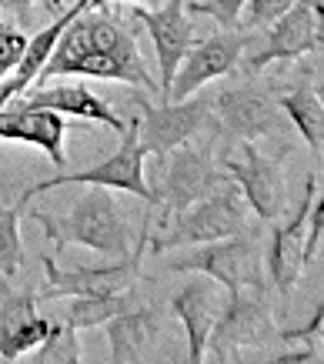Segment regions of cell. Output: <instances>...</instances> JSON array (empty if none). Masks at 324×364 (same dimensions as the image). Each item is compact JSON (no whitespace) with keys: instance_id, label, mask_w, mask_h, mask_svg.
I'll return each instance as SVG.
<instances>
[{"instance_id":"cell-1","label":"cell","mask_w":324,"mask_h":364,"mask_svg":"<svg viewBox=\"0 0 324 364\" xmlns=\"http://www.w3.org/2000/svg\"><path fill=\"white\" fill-rule=\"evenodd\" d=\"M54 77L114 80V84H131L144 94L161 90V84L151 77L144 57H141L134 31L111 7H87L68 23V31L60 33L54 54L40 70L34 87L54 84Z\"/></svg>"},{"instance_id":"cell-2","label":"cell","mask_w":324,"mask_h":364,"mask_svg":"<svg viewBox=\"0 0 324 364\" xmlns=\"http://www.w3.org/2000/svg\"><path fill=\"white\" fill-rule=\"evenodd\" d=\"M27 218L40 224L44 234L54 241V257H60L70 244L90 247V251L104 254V257H117V261L131 257V224L107 188H90L87 194H80L68 214L27 208Z\"/></svg>"},{"instance_id":"cell-3","label":"cell","mask_w":324,"mask_h":364,"mask_svg":"<svg viewBox=\"0 0 324 364\" xmlns=\"http://www.w3.org/2000/svg\"><path fill=\"white\" fill-rule=\"evenodd\" d=\"M247 200L237 191V184H221L211 198L198 200L194 208L174 214L164 228L151 224V241L147 247L154 254H164L171 247H190V244H214L227 241L234 234L251 231L247 228Z\"/></svg>"},{"instance_id":"cell-4","label":"cell","mask_w":324,"mask_h":364,"mask_svg":"<svg viewBox=\"0 0 324 364\" xmlns=\"http://www.w3.org/2000/svg\"><path fill=\"white\" fill-rule=\"evenodd\" d=\"M168 271L178 274H204L214 277L227 294H261L268 291V251L261 247L254 231L234 234L227 241H214V244H201L194 254L171 261Z\"/></svg>"},{"instance_id":"cell-5","label":"cell","mask_w":324,"mask_h":364,"mask_svg":"<svg viewBox=\"0 0 324 364\" xmlns=\"http://www.w3.org/2000/svg\"><path fill=\"white\" fill-rule=\"evenodd\" d=\"M144 157L147 151L141 147V137H137V117H127L121 131V144L107 161L101 164L87 167V171H74V174H57V177H47L34 188H27L21 194L23 200H34L37 194H47L54 188H68V184H87V188H117V191H127V194H137L144 198L147 204H157V194L154 188L147 184L144 177Z\"/></svg>"},{"instance_id":"cell-6","label":"cell","mask_w":324,"mask_h":364,"mask_svg":"<svg viewBox=\"0 0 324 364\" xmlns=\"http://www.w3.org/2000/svg\"><path fill=\"white\" fill-rule=\"evenodd\" d=\"M151 224H154V214L144 218V228H141V237H137V247L131 257H121L117 264H104V267H57V261L50 254L40 257L44 264V277L47 284L37 291L40 301H54V298H104V294H121V291H131V287L141 281V257L147 251V241H151Z\"/></svg>"},{"instance_id":"cell-7","label":"cell","mask_w":324,"mask_h":364,"mask_svg":"<svg viewBox=\"0 0 324 364\" xmlns=\"http://www.w3.org/2000/svg\"><path fill=\"white\" fill-rule=\"evenodd\" d=\"M221 184H227V181H224L221 171L207 161L204 151H190L188 144H184L178 151H171L168 157H161L157 181H154V194H157L154 208L161 210V228H164L174 214L194 208V204L204 198H211Z\"/></svg>"},{"instance_id":"cell-8","label":"cell","mask_w":324,"mask_h":364,"mask_svg":"<svg viewBox=\"0 0 324 364\" xmlns=\"http://www.w3.org/2000/svg\"><path fill=\"white\" fill-rule=\"evenodd\" d=\"M137 114V137L141 147L154 157H168L184 144L201 134L211 124V97H188V100H164L151 104L144 94L134 97Z\"/></svg>"},{"instance_id":"cell-9","label":"cell","mask_w":324,"mask_h":364,"mask_svg":"<svg viewBox=\"0 0 324 364\" xmlns=\"http://www.w3.org/2000/svg\"><path fill=\"white\" fill-rule=\"evenodd\" d=\"M224 171L234 177L237 191L244 194L247 208L264 224H274L288 210V181L284 167L274 157L261 154L254 141H241V157H227Z\"/></svg>"},{"instance_id":"cell-10","label":"cell","mask_w":324,"mask_h":364,"mask_svg":"<svg viewBox=\"0 0 324 364\" xmlns=\"http://www.w3.org/2000/svg\"><path fill=\"white\" fill-rule=\"evenodd\" d=\"M268 291L261 294H231L227 298V308H224L221 321L211 334V344L207 351H214V358H237L241 351H251V348H264V344L278 334V324H274V311H271Z\"/></svg>"},{"instance_id":"cell-11","label":"cell","mask_w":324,"mask_h":364,"mask_svg":"<svg viewBox=\"0 0 324 364\" xmlns=\"http://www.w3.org/2000/svg\"><path fill=\"white\" fill-rule=\"evenodd\" d=\"M314 198H318V184H314V177H308V181H304V198H301L298 214H291V221L281 224V228H274V234H271L268 274H271L274 287H278L284 298L298 287L304 264L311 261V210H314Z\"/></svg>"},{"instance_id":"cell-12","label":"cell","mask_w":324,"mask_h":364,"mask_svg":"<svg viewBox=\"0 0 324 364\" xmlns=\"http://www.w3.org/2000/svg\"><path fill=\"white\" fill-rule=\"evenodd\" d=\"M134 21L144 23L147 37H151V44L157 50V64H161V100H168L180 60L194 47V27L188 21V0H168L157 11L134 7Z\"/></svg>"},{"instance_id":"cell-13","label":"cell","mask_w":324,"mask_h":364,"mask_svg":"<svg viewBox=\"0 0 324 364\" xmlns=\"http://www.w3.org/2000/svg\"><path fill=\"white\" fill-rule=\"evenodd\" d=\"M227 291H224L214 277H198L188 281L178 294L171 298V311L174 318L184 324L188 331V364H204L207 361V344L211 334L221 321L224 308H227Z\"/></svg>"},{"instance_id":"cell-14","label":"cell","mask_w":324,"mask_h":364,"mask_svg":"<svg viewBox=\"0 0 324 364\" xmlns=\"http://www.w3.org/2000/svg\"><path fill=\"white\" fill-rule=\"evenodd\" d=\"M244 64V37L237 31H221L190 47V54L180 60L174 84H171L168 100H188L194 97L204 84H211L217 77L234 74L237 67Z\"/></svg>"},{"instance_id":"cell-15","label":"cell","mask_w":324,"mask_h":364,"mask_svg":"<svg viewBox=\"0 0 324 364\" xmlns=\"http://www.w3.org/2000/svg\"><path fill=\"white\" fill-rule=\"evenodd\" d=\"M37 291H14L11 281H0V361H21L50 338L54 324L37 314Z\"/></svg>"},{"instance_id":"cell-16","label":"cell","mask_w":324,"mask_h":364,"mask_svg":"<svg viewBox=\"0 0 324 364\" xmlns=\"http://www.w3.org/2000/svg\"><path fill=\"white\" fill-rule=\"evenodd\" d=\"M324 47L321 41V31H318V17H314V4L301 0V4H294L281 21L271 23L268 31V41L257 47L254 54H244V64L247 70H264L268 64L274 60H298V57L311 54Z\"/></svg>"},{"instance_id":"cell-17","label":"cell","mask_w":324,"mask_h":364,"mask_svg":"<svg viewBox=\"0 0 324 364\" xmlns=\"http://www.w3.org/2000/svg\"><path fill=\"white\" fill-rule=\"evenodd\" d=\"M21 107H34V111H54L68 114V117H80V121L107 124L111 131H124V117L107 107V100H101L87 84H44V87H31L23 97H17Z\"/></svg>"},{"instance_id":"cell-18","label":"cell","mask_w":324,"mask_h":364,"mask_svg":"<svg viewBox=\"0 0 324 364\" xmlns=\"http://www.w3.org/2000/svg\"><path fill=\"white\" fill-rule=\"evenodd\" d=\"M64 117L54 111H34V107H0V141H17V144H34L40 147L50 164L64 167L68 164V151H64Z\"/></svg>"},{"instance_id":"cell-19","label":"cell","mask_w":324,"mask_h":364,"mask_svg":"<svg viewBox=\"0 0 324 364\" xmlns=\"http://www.w3.org/2000/svg\"><path fill=\"white\" fill-rule=\"evenodd\" d=\"M77 14H84L77 4H74V7H64L60 14H54V21L47 23V27H40L37 33H31V37H27V50H23L17 70H14L11 77L0 84V107H7L11 100L23 97L27 90L34 87L37 77H40V70H44L47 60H50V54H54L60 33L68 31V23L74 21Z\"/></svg>"},{"instance_id":"cell-20","label":"cell","mask_w":324,"mask_h":364,"mask_svg":"<svg viewBox=\"0 0 324 364\" xmlns=\"http://www.w3.org/2000/svg\"><path fill=\"white\" fill-rule=\"evenodd\" d=\"M217 114H221L224 127L231 134H237L241 141L268 137V131L281 127V107L268 94H257L251 87L224 90L217 97Z\"/></svg>"},{"instance_id":"cell-21","label":"cell","mask_w":324,"mask_h":364,"mask_svg":"<svg viewBox=\"0 0 324 364\" xmlns=\"http://www.w3.org/2000/svg\"><path fill=\"white\" fill-rule=\"evenodd\" d=\"M104 331L111 341V364H141L144 348L161 334V314L144 304H134L131 311L107 321Z\"/></svg>"},{"instance_id":"cell-22","label":"cell","mask_w":324,"mask_h":364,"mask_svg":"<svg viewBox=\"0 0 324 364\" xmlns=\"http://www.w3.org/2000/svg\"><path fill=\"white\" fill-rule=\"evenodd\" d=\"M281 111L291 117L298 127L301 141L311 147L314 154H324V97L314 87H294L281 97Z\"/></svg>"},{"instance_id":"cell-23","label":"cell","mask_w":324,"mask_h":364,"mask_svg":"<svg viewBox=\"0 0 324 364\" xmlns=\"http://www.w3.org/2000/svg\"><path fill=\"white\" fill-rule=\"evenodd\" d=\"M134 304H137L134 287H131V291H121V294H104V298H70L64 328L74 334L90 331V328H104L107 321H114L117 314H124V311H131Z\"/></svg>"},{"instance_id":"cell-24","label":"cell","mask_w":324,"mask_h":364,"mask_svg":"<svg viewBox=\"0 0 324 364\" xmlns=\"http://www.w3.org/2000/svg\"><path fill=\"white\" fill-rule=\"evenodd\" d=\"M31 200L17 198V204H0V281H14L23 271V244H21V218Z\"/></svg>"},{"instance_id":"cell-25","label":"cell","mask_w":324,"mask_h":364,"mask_svg":"<svg viewBox=\"0 0 324 364\" xmlns=\"http://www.w3.org/2000/svg\"><path fill=\"white\" fill-rule=\"evenodd\" d=\"M27 50V33L11 21H0V84L11 77Z\"/></svg>"},{"instance_id":"cell-26","label":"cell","mask_w":324,"mask_h":364,"mask_svg":"<svg viewBox=\"0 0 324 364\" xmlns=\"http://www.w3.org/2000/svg\"><path fill=\"white\" fill-rule=\"evenodd\" d=\"M247 0H190L188 11L190 14H204V17H214L221 23V31H237L241 27V17H244Z\"/></svg>"},{"instance_id":"cell-27","label":"cell","mask_w":324,"mask_h":364,"mask_svg":"<svg viewBox=\"0 0 324 364\" xmlns=\"http://www.w3.org/2000/svg\"><path fill=\"white\" fill-rule=\"evenodd\" d=\"M294 4H301V0H247L244 21H247V27H271V23L281 21Z\"/></svg>"},{"instance_id":"cell-28","label":"cell","mask_w":324,"mask_h":364,"mask_svg":"<svg viewBox=\"0 0 324 364\" xmlns=\"http://www.w3.org/2000/svg\"><path fill=\"white\" fill-rule=\"evenodd\" d=\"M281 338H284L291 348H314V351H321V348H324V304L314 311V318L308 321L304 328L281 334Z\"/></svg>"},{"instance_id":"cell-29","label":"cell","mask_w":324,"mask_h":364,"mask_svg":"<svg viewBox=\"0 0 324 364\" xmlns=\"http://www.w3.org/2000/svg\"><path fill=\"white\" fill-rule=\"evenodd\" d=\"M268 364H324V358L314 348H291L288 354H281V358H274Z\"/></svg>"},{"instance_id":"cell-30","label":"cell","mask_w":324,"mask_h":364,"mask_svg":"<svg viewBox=\"0 0 324 364\" xmlns=\"http://www.w3.org/2000/svg\"><path fill=\"white\" fill-rule=\"evenodd\" d=\"M318 241H324V191L321 198H314V210H311V254L318 251Z\"/></svg>"},{"instance_id":"cell-31","label":"cell","mask_w":324,"mask_h":364,"mask_svg":"<svg viewBox=\"0 0 324 364\" xmlns=\"http://www.w3.org/2000/svg\"><path fill=\"white\" fill-rule=\"evenodd\" d=\"M37 0H0V14H14L17 21H27Z\"/></svg>"},{"instance_id":"cell-32","label":"cell","mask_w":324,"mask_h":364,"mask_svg":"<svg viewBox=\"0 0 324 364\" xmlns=\"http://www.w3.org/2000/svg\"><path fill=\"white\" fill-rule=\"evenodd\" d=\"M117 4H131V7H151L161 0H90V7H117Z\"/></svg>"},{"instance_id":"cell-33","label":"cell","mask_w":324,"mask_h":364,"mask_svg":"<svg viewBox=\"0 0 324 364\" xmlns=\"http://www.w3.org/2000/svg\"><path fill=\"white\" fill-rule=\"evenodd\" d=\"M314 17H318V31H321L324 41V0H314Z\"/></svg>"},{"instance_id":"cell-34","label":"cell","mask_w":324,"mask_h":364,"mask_svg":"<svg viewBox=\"0 0 324 364\" xmlns=\"http://www.w3.org/2000/svg\"><path fill=\"white\" fill-rule=\"evenodd\" d=\"M77 7H80V11H87V7H90V0H77Z\"/></svg>"},{"instance_id":"cell-35","label":"cell","mask_w":324,"mask_h":364,"mask_svg":"<svg viewBox=\"0 0 324 364\" xmlns=\"http://www.w3.org/2000/svg\"><path fill=\"white\" fill-rule=\"evenodd\" d=\"M321 97H324V90H321Z\"/></svg>"}]
</instances>
